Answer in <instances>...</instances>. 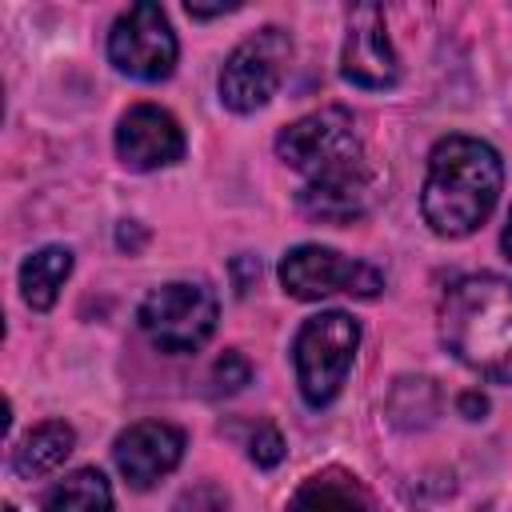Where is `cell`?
<instances>
[{"mask_svg": "<svg viewBox=\"0 0 512 512\" xmlns=\"http://www.w3.org/2000/svg\"><path fill=\"white\" fill-rule=\"evenodd\" d=\"M276 156L304 176L300 212L324 224L360 220L372 204V168L348 108H316L276 136Z\"/></svg>", "mask_w": 512, "mask_h": 512, "instance_id": "cell-1", "label": "cell"}, {"mask_svg": "<svg viewBox=\"0 0 512 512\" xmlns=\"http://www.w3.org/2000/svg\"><path fill=\"white\" fill-rule=\"evenodd\" d=\"M504 184L500 152L476 136H444L428 156V176L420 192L424 224L436 236H472L496 208Z\"/></svg>", "mask_w": 512, "mask_h": 512, "instance_id": "cell-2", "label": "cell"}, {"mask_svg": "<svg viewBox=\"0 0 512 512\" xmlns=\"http://www.w3.org/2000/svg\"><path fill=\"white\" fill-rule=\"evenodd\" d=\"M444 348L484 380L512 384V280L476 272L440 296Z\"/></svg>", "mask_w": 512, "mask_h": 512, "instance_id": "cell-3", "label": "cell"}, {"mask_svg": "<svg viewBox=\"0 0 512 512\" xmlns=\"http://www.w3.org/2000/svg\"><path fill=\"white\" fill-rule=\"evenodd\" d=\"M356 348H360V324L340 308L316 312L300 324L292 360H296V384L308 408H324L336 400V392L348 380Z\"/></svg>", "mask_w": 512, "mask_h": 512, "instance_id": "cell-4", "label": "cell"}, {"mask_svg": "<svg viewBox=\"0 0 512 512\" xmlns=\"http://www.w3.org/2000/svg\"><path fill=\"white\" fill-rule=\"evenodd\" d=\"M216 316H220V304H216L212 288L200 280L160 284L140 300V312H136L152 348H160L168 356L204 348V340L216 332Z\"/></svg>", "mask_w": 512, "mask_h": 512, "instance_id": "cell-5", "label": "cell"}, {"mask_svg": "<svg viewBox=\"0 0 512 512\" xmlns=\"http://www.w3.org/2000/svg\"><path fill=\"white\" fill-rule=\"evenodd\" d=\"M288 60H292V36L284 28L268 24V28L244 36L220 64V80H216L220 104L240 116L264 108L276 96V88L284 84Z\"/></svg>", "mask_w": 512, "mask_h": 512, "instance_id": "cell-6", "label": "cell"}, {"mask_svg": "<svg viewBox=\"0 0 512 512\" xmlns=\"http://www.w3.org/2000/svg\"><path fill=\"white\" fill-rule=\"evenodd\" d=\"M176 56H180V44H176V32L160 4L144 0L116 16V24L108 32V60L116 64V72L156 84V80L172 76Z\"/></svg>", "mask_w": 512, "mask_h": 512, "instance_id": "cell-7", "label": "cell"}, {"mask_svg": "<svg viewBox=\"0 0 512 512\" xmlns=\"http://www.w3.org/2000/svg\"><path fill=\"white\" fill-rule=\"evenodd\" d=\"M280 284L296 300H320V296H332V292L372 300V296L384 292V276L372 264L352 260V256H344L336 248H324V244L288 248L284 260H280Z\"/></svg>", "mask_w": 512, "mask_h": 512, "instance_id": "cell-8", "label": "cell"}, {"mask_svg": "<svg viewBox=\"0 0 512 512\" xmlns=\"http://www.w3.org/2000/svg\"><path fill=\"white\" fill-rule=\"evenodd\" d=\"M340 76L356 88H392L400 80V60L388 40L384 12L376 4H360L348 12V32L340 48Z\"/></svg>", "mask_w": 512, "mask_h": 512, "instance_id": "cell-9", "label": "cell"}, {"mask_svg": "<svg viewBox=\"0 0 512 512\" xmlns=\"http://www.w3.org/2000/svg\"><path fill=\"white\" fill-rule=\"evenodd\" d=\"M116 156L132 172H156L184 156V132L172 112L156 104H136L116 124Z\"/></svg>", "mask_w": 512, "mask_h": 512, "instance_id": "cell-10", "label": "cell"}, {"mask_svg": "<svg viewBox=\"0 0 512 512\" xmlns=\"http://www.w3.org/2000/svg\"><path fill=\"white\" fill-rule=\"evenodd\" d=\"M180 456H184V432L164 420H140L124 428L112 444V460L120 476L140 492L152 488L160 476H168L180 464Z\"/></svg>", "mask_w": 512, "mask_h": 512, "instance_id": "cell-11", "label": "cell"}, {"mask_svg": "<svg viewBox=\"0 0 512 512\" xmlns=\"http://www.w3.org/2000/svg\"><path fill=\"white\" fill-rule=\"evenodd\" d=\"M72 444H76V432H72L64 420L36 424V428L20 440V448L12 452V472L24 476V480L48 476V472H56V468L68 460Z\"/></svg>", "mask_w": 512, "mask_h": 512, "instance_id": "cell-12", "label": "cell"}, {"mask_svg": "<svg viewBox=\"0 0 512 512\" xmlns=\"http://www.w3.org/2000/svg\"><path fill=\"white\" fill-rule=\"evenodd\" d=\"M68 272H72V252L64 244H48V248L32 252L20 264V296H24V304L36 308V312H48L56 304Z\"/></svg>", "mask_w": 512, "mask_h": 512, "instance_id": "cell-13", "label": "cell"}, {"mask_svg": "<svg viewBox=\"0 0 512 512\" xmlns=\"http://www.w3.org/2000/svg\"><path fill=\"white\" fill-rule=\"evenodd\" d=\"M288 512H372V508L364 488L348 472H316L296 488Z\"/></svg>", "mask_w": 512, "mask_h": 512, "instance_id": "cell-14", "label": "cell"}, {"mask_svg": "<svg viewBox=\"0 0 512 512\" xmlns=\"http://www.w3.org/2000/svg\"><path fill=\"white\" fill-rule=\"evenodd\" d=\"M44 512H116V504H112V488L104 472L76 468L48 492Z\"/></svg>", "mask_w": 512, "mask_h": 512, "instance_id": "cell-15", "label": "cell"}, {"mask_svg": "<svg viewBox=\"0 0 512 512\" xmlns=\"http://www.w3.org/2000/svg\"><path fill=\"white\" fill-rule=\"evenodd\" d=\"M248 380H252V368H248V360H244L240 352H224V356L216 360V368H212L216 392H240Z\"/></svg>", "mask_w": 512, "mask_h": 512, "instance_id": "cell-16", "label": "cell"}, {"mask_svg": "<svg viewBox=\"0 0 512 512\" xmlns=\"http://www.w3.org/2000/svg\"><path fill=\"white\" fill-rule=\"evenodd\" d=\"M248 456H252L256 468H276V464L284 460V440H280V432H276L272 424H260V428L252 432V440H248Z\"/></svg>", "mask_w": 512, "mask_h": 512, "instance_id": "cell-17", "label": "cell"}, {"mask_svg": "<svg viewBox=\"0 0 512 512\" xmlns=\"http://www.w3.org/2000/svg\"><path fill=\"white\" fill-rule=\"evenodd\" d=\"M224 508H228L224 488H220V484H212V480H204V484L188 488V492L176 500V508H172V512H224Z\"/></svg>", "mask_w": 512, "mask_h": 512, "instance_id": "cell-18", "label": "cell"}, {"mask_svg": "<svg viewBox=\"0 0 512 512\" xmlns=\"http://www.w3.org/2000/svg\"><path fill=\"white\" fill-rule=\"evenodd\" d=\"M116 244H120V248H128V252H136V248L144 244V232H140L132 220H124V224H120V232H116Z\"/></svg>", "mask_w": 512, "mask_h": 512, "instance_id": "cell-19", "label": "cell"}, {"mask_svg": "<svg viewBox=\"0 0 512 512\" xmlns=\"http://www.w3.org/2000/svg\"><path fill=\"white\" fill-rule=\"evenodd\" d=\"M460 412H464L468 420H480V416L488 412V400L476 396V392H464V396H460Z\"/></svg>", "mask_w": 512, "mask_h": 512, "instance_id": "cell-20", "label": "cell"}, {"mask_svg": "<svg viewBox=\"0 0 512 512\" xmlns=\"http://www.w3.org/2000/svg\"><path fill=\"white\" fill-rule=\"evenodd\" d=\"M240 4H216V8H200V4H188V16L204 20V16H224V12H236Z\"/></svg>", "mask_w": 512, "mask_h": 512, "instance_id": "cell-21", "label": "cell"}, {"mask_svg": "<svg viewBox=\"0 0 512 512\" xmlns=\"http://www.w3.org/2000/svg\"><path fill=\"white\" fill-rule=\"evenodd\" d=\"M500 248L512 256V212H508V224H504V232H500Z\"/></svg>", "mask_w": 512, "mask_h": 512, "instance_id": "cell-22", "label": "cell"}, {"mask_svg": "<svg viewBox=\"0 0 512 512\" xmlns=\"http://www.w3.org/2000/svg\"><path fill=\"white\" fill-rule=\"evenodd\" d=\"M4 512H16V508H12V504H8V508H4Z\"/></svg>", "mask_w": 512, "mask_h": 512, "instance_id": "cell-23", "label": "cell"}]
</instances>
